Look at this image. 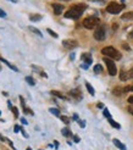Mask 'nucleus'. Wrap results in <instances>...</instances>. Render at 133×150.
<instances>
[{"label":"nucleus","mask_w":133,"mask_h":150,"mask_svg":"<svg viewBox=\"0 0 133 150\" xmlns=\"http://www.w3.org/2000/svg\"><path fill=\"white\" fill-rule=\"evenodd\" d=\"M87 9L86 4H77L75 6H72L71 9H69L65 13L66 18H72V20H77L82 16V13L84 12V10Z\"/></svg>","instance_id":"1"},{"label":"nucleus","mask_w":133,"mask_h":150,"mask_svg":"<svg viewBox=\"0 0 133 150\" xmlns=\"http://www.w3.org/2000/svg\"><path fill=\"white\" fill-rule=\"evenodd\" d=\"M101 54L104 56H109V59H114V60H120L121 54L112 47H105L101 49Z\"/></svg>","instance_id":"2"},{"label":"nucleus","mask_w":133,"mask_h":150,"mask_svg":"<svg viewBox=\"0 0 133 150\" xmlns=\"http://www.w3.org/2000/svg\"><path fill=\"white\" fill-rule=\"evenodd\" d=\"M123 7H125L123 4H119V3L112 1V3H110V4L106 6V11H108L109 13L116 15V13L121 12V10H123Z\"/></svg>","instance_id":"3"},{"label":"nucleus","mask_w":133,"mask_h":150,"mask_svg":"<svg viewBox=\"0 0 133 150\" xmlns=\"http://www.w3.org/2000/svg\"><path fill=\"white\" fill-rule=\"evenodd\" d=\"M99 23H100V20L98 17H87L83 21V26L87 29H93L97 26H99Z\"/></svg>","instance_id":"4"},{"label":"nucleus","mask_w":133,"mask_h":150,"mask_svg":"<svg viewBox=\"0 0 133 150\" xmlns=\"http://www.w3.org/2000/svg\"><path fill=\"white\" fill-rule=\"evenodd\" d=\"M104 62H105L106 66H108V71H109V74H110V76H115V74L117 73V69H116L115 62L112 61V59L105 57V59H104Z\"/></svg>","instance_id":"5"},{"label":"nucleus","mask_w":133,"mask_h":150,"mask_svg":"<svg viewBox=\"0 0 133 150\" xmlns=\"http://www.w3.org/2000/svg\"><path fill=\"white\" fill-rule=\"evenodd\" d=\"M105 27L104 26H99L97 28V31L94 32V38L97 40H104L105 39Z\"/></svg>","instance_id":"6"},{"label":"nucleus","mask_w":133,"mask_h":150,"mask_svg":"<svg viewBox=\"0 0 133 150\" xmlns=\"http://www.w3.org/2000/svg\"><path fill=\"white\" fill-rule=\"evenodd\" d=\"M62 45L65 47V48H67V49H73V48H76L78 44H77V42L76 40H69V39H66V40H64L62 42Z\"/></svg>","instance_id":"7"},{"label":"nucleus","mask_w":133,"mask_h":150,"mask_svg":"<svg viewBox=\"0 0 133 150\" xmlns=\"http://www.w3.org/2000/svg\"><path fill=\"white\" fill-rule=\"evenodd\" d=\"M120 78H121L122 81H127V79H129V78H133V67H132V69H131L128 72H121Z\"/></svg>","instance_id":"8"},{"label":"nucleus","mask_w":133,"mask_h":150,"mask_svg":"<svg viewBox=\"0 0 133 150\" xmlns=\"http://www.w3.org/2000/svg\"><path fill=\"white\" fill-rule=\"evenodd\" d=\"M81 59L83 60V61L86 62V65H91L93 62V60H92V55L89 54V52H84V54H82V56H81Z\"/></svg>","instance_id":"9"},{"label":"nucleus","mask_w":133,"mask_h":150,"mask_svg":"<svg viewBox=\"0 0 133 150\" xmlns=\"http://www.w3.org/2000/svg\"><path fill=\"white\" fill-rule=\"evenodd\" d=\"M70 95L73 96V98L77 99V100L82 99V94H81V91H79V89H72V91L70 92Z\"/></svg>","instance_id":"10"},{"label":"nucleus","mask_w":133,"mask_h":150,"mask_svg":"<svg viewBox=\"0 0 133 150\" xmlns=\"http://www.w3.org/2000/svg\"><path fill=\"white\" fill-rule=\"evenodd\" d=\"M53 9H54V13L55 15H60V13H62L64 6L61 4H53Z\"/></svg>","instance_id":"11"},{"label":"nucleus","mask_w":133,"mask_h":150,"mask_svg":"<svg viewBox=\"0 0 133 150\" xmlns=\"http://www.w3.org/2000/svg\"><path fill=\"white\" fill-rule=\"evenodd\" d=\"M0 61H1V62H4V64H5L6 66H7V67H9V69H11V70H13L15 72H18V70H17V67H15L13 65H11V64H10L9 61H7V60H5V59H3L1 56H0Z\"/></svg>","instance_id":"12"},{"label":"nucleus","mask_w":133,"mask_h":150,"mask_svg":"<svg viewBox=\"0 0 133 150\" xmlns=\"http://www.w3.org/2000/svg\"><path fill=\"white\" fill-rule=\"evenodd\" d=\"M112 142H114V144L117 146V148H119V149H121V150H127V148H126V145H125V144H122L121 143V142L119 140V139H112Z\"/></svg>","instance_id":"13"},{"label":"nucleus","mask_w":133,"mask_h":150,"mask_svg":"<svg viewBox=\"0 0 133 150\" xmlns=\"http://www.w3.org/2000/svg\"><path fill=\"white\" fill-rule=\"evenodd\" d=\"M29 31H31V32H33L34 34H37V35H38V37H40V38H42V37H43L42 32L39 31V29H38V28H35V27H32V26H29Z\"/></svg>","instance_id":"14"},{"label":"nucleus","mask_w":133,"mask_h":150,"mask_svg":"<svg viewBox=\"0 0 133 150\" xmlns=\"http://www.w3.org/2000/svg\"><path fill=\"white\" fill-rule=\"evenodd\" d=\"M109 123L111 125V126L114 127V128H116V129H120V128H121V126H120L119 123H117V122H115L112 118H109Z\"/></svg>","instance_id":"15"},{"label":"nucleus","mask_w":133,"mask_h":150,"mask_svg":"<svg viewBox=\"0 0 133 150\" xmlns=\"http://www.w3.org/2000/svg\"><path fill=\"white\" fill-rule=\"evenodd\" d=\"M40 18H42L40 15H31V16H29V20L33 21V22H35V21H39Z\"/></svg>","instance_id":"16"},{"label":"nucleus","mask_w":133,"mask_h":150,"mask_svg":"<svg viewBox=\"0 0 133 150\" xmlns=\"http://www.w3.org/2000/svg\"><path fill=\"white\" fill-rule=\"evenodd\" d=\"M122 93H125V92H123V88L117 87V88L114 89V94H115V95H120V94H122Z\"/></svg>","instance_id":"17"},{"label":"nucleus","mask_w":133,"mask_h":150,"mask_svg":"<svg viewBox=\"0 0 133 150\" xmlns=\"http://www.w3.org/2000/svg\"><path fill=\"white\" fill-rule=\"evenodd\" d=\"M51 94L55 95V96H57V98H61V99H67L65 95H62L61 93H59V92H56V91H53V92H51Z\"/></svg>","instance_id":"18"},{"label":"nucleus","mask_w":133,"mask_h":150,"mask_svg":"<svg viewBox=\"0 0 133 150\" xmlns=\"http://www.w3.org/2000/svg\"><path fill=\"white\" fill-rule=\"evenodd\" d=\"M49 111L51 112L53 115H55V116H60V111H59L57 109H54V108H50L49 109Z\"/></svg>","instance_id":"19"},{"label":"nucleus","mask_w":133,"mask_h":150,"mask_svg":"<svg viewBox=\"0 0 133 150\" xmlns=\"http://www.w3.org/2000/svg\"><path fill=\"white\" fill-rule=\"evenodd\" d=\"M86 87H87V89H88V92H89L92 95H94L95 94V92H94V88L89 84V83H86Z\"/></svg>","instance_id":"20"},{"label":"nucleus","mask_w":133,"mask_h":150,"mask_svg":"<svg viewBox=\"0 0 133 150\" xmlns=\"http://www.w3.org/2000/svg\"><path fill=\"white\" fill-rule=\"evenodd\" d=\"M94 72H95V73H100V72H103V67H101V65H95V66H94Z\"/></svg>","instance_id":"21"},{"label":"nucleus","mask_w":133,"mask_h":150,"mask_svg":"<svg viewBox=\"0 0 133 150\" xmlns=\"http://www.w3.org/2000/svg\"><path fill=\"white\" fill-rule=\"evenodd\" d=\"M61 133L64 134L65 137H69V136H71V132H70V129H69V128H62Z\"/></svg>","instance_id":"22"},{"label":"nucleus","mask_w":133,"mask_h":150,"mask_svg":"<svg viewBox=\"0 0 133 150\" xmlns=\"http://www.w3.org/2000/svg\"><path fill=\"white\" fill-rule=\"evenodd\" d=\"M26 81L28 82V84H31V86H34V84H35L34 79H33L32 77H29V76H28V77H26Z\"/></svg>","instance_id":"23"},{"label":"nucleus","mask_w":133,"mask_h":150,"mask_svg":"<svg viewBox=\"0 0 133 150\" xmlns=\"http://www.w3.org/2000/svg\"><path fill=\"white\" fill-rule=\"evenodd\" d=\"M60 118H61V121H62V122H65V123H70V117H67V116H60Z\"/></svg>","instance_id":"24"},{"label":"nucleus","mask_w":133,"mask_h":150,"mask_svg":"<svg viewBox=\"0 0 133 150\" xmlns=\"http://www.w3.org/2000/svg\"><path fill=\"white\" fill-rule=\"evenodd\" d=\"M123 92H125V93H126V92H133V86L125 87V88H123Z\"/></svg>","instance_id":"25"},{"label":"nucleus","mask_w":133,"mask_h":150,"mask_svg":"<svg viewBox=\"0 0 133 150\" xmlns=\"http://www.w3.org/2000/svg\"><path fill=\"white\" fill-rule=\"evenodd\" d=\"M11 109H12V112H13L15 117H18V110H17V108L16 106H12Z\"/></svg>","instance_id":"26"},{"label":"nucleus","mask_w":133,"mask_h":150,"mask_svg":"<svg viewBox=\"0 0 133 150\" xmlns=\"http://www.w3.org/2000/svg\"><path fill=\"white\" fill-rule=\"evenodd\" d=\"M47 31H48V33H49L50 35H53V37H54V38H57V34H56V33H55L54 31H51V29H50V28H48V29H47Z\"/></svg>","instance_id":"27"},{"label":"nucleus","mask_w":133,"mask_h":150,"mask_svg":"<svg viewBox=\"0 0 133 150\" xmlns=\"http://www.w3.org/2000/svg\"><path fill=\"white\" fill-rule=\"evenodd\" d=\"M23 112L25 114H29V115H33V111L31 109H27V108H23Z\"/></svg>","instance_id":"28"},{"label":"nucleus","mask_w":133,"mask_h":150,"mask_svg":"<svg viewBox=\"0 0 133 150\" xmlns=\"http://www.w3.org/2000/svg\"><path fill=\"white\" fill-rule=\"evenodd\" d=\"M104 116L108 117V118H111V115H110V112L108 109H104Z\"/></svg>","instance_id":"29"},{"label":"nucleus","mask_w":133,"mask_h":150,"mask_svg":"<svg viewBox=\"0 0 133 150\" xmlns=\"http://www.w3.org/2000/svg\"><path fill=\"white\" fill-rule=\"evenodd\" d=\"M78 125H79L81 127H82V128H84V127H86V122H84V121H82V120H78Z\"/></svg>","instance_id":"30"},{"label":"nucleus","mask_w":133,"mask_h":150,"mask_svg":"<svg viewBox=\"0 0 133 150\" xmlns=\"http://www.w3.org/2000/svg\"><path fill=\"white\" fill-rule=\"evenodd\" d=\"M21 129H22V127H21V126H18V125H16V126H15V132H16V133L21 132Z\"/></svg>","instance_id":"31"},{"label":"nucleus","mask_w":133,"mask_h":150,"mask_svg":"<svg viewBox=\"0 0 133 150\" xmlns=\"http://www.w3.org/2000/svg\"><path fill=\"white\" fill-rule=\"evenodd\" d=\"M0 17H6L5 11H4V10H1V9H0Z\"/></svg>","instance_id":"32"},{"label":"nucleus","mask_w":133,"mask_h":150,"mask_svg":"<svg viewBox=\"0 0 133 150\" xmlns=\"http://www.w3.org/2000/svg\"><path fill=\"white\" fill-rule=\"evenodd\" d=\"M127 111L129 112V114H131V115H133V106H132V105H131V106H128V109H127Z\"/></svg>","instance_id":"33"},{"label":"nucleus","mask_w":133,"mask_h":150,"mask_svg":"<svg viewBox=\"0 0 133 150\" xmlns=\"http://www.w3.org/2000/svg\"><path fill=\"white\" fill-rule=\"evenodd\" d=\"M73 140H75L76 143H78V142H79L81 139H79V137H78V136H73Z\"/></svg>","instance_id":"34"},{"label":"nucleus","mask_w":133,"mask_h":150,"mask_svg":"<svg viewBox=\"0 0 133 150\" xmlns=\"http://www.w3.org/2000/svg\"><path fill=\"white\" fill-rule=\"evenodd\" d=\"M21 133H22V134H23V137H26V138H28V134H27V133L25 132V129H23V128H22V129H21Z\"/></svg>","instance_id":"35"},{"label":"nucleus","mask_w":133,"mask_h":150,"mask_svg":"<svg viewBox=\"0 0 133 150\" xmlns=\"http://www.w3.org/2000/svg\"><path fill=\"white\" fill-rule=\"evenodd\" d=\"M21 122L23 123V125H27V123H28V122H27V120H26V118H23V117L21 118Z\"/></svg>","instance_id":"36"},{"label":"nucleus","mask_w":133,"mask_h":150,"mask_svg":"<svg viewBox=\"0 0 133 150\" xmlns=\"http://www.w3.org/2000/svg\"><path fill=\"white\" fill-rule=\"evenodd\" d=\"M128 103L129 104H133V95H131L129 98H128Z\"/></svg>","instance_id":"37"},{"label":"nucleus","mask_w":133,"mask_h":150,"mask_svg":"<svg viewBox=\"0 0 133 150\" xmlns=\"http://www.w3.org/2000/svg\"><path fill=\"white\" fill-rule=\"evenodd\" d=\"M92 1H97V3H101V4H104V0H92Z\"/></svg>","instance_id":"38"},{"label":"nucleus","mask_w":133,"mask_h":150,"mask_svg":"<svg viewBox=\"0 0 133 150\" xmlns=\"http://www.w3.org/2000/svg\"><path fill=\"white\" fill-rule=\"evenodd\" d=\"M98 108H100V109H101V108H104V105H103L101 103H99V104H98Z\"/></svg>","instance_id":"39"},{"label":"nucleus","mask_w":133,"mask_h":150,"mask_svg":"<svg viewBox=\"0 0 133 150\" xmlns=\"http://www.w3.org/2000/svg\"><path fill=\"white\" fill-rule=\"evenodd\" d=\"M26 150H32V149H31V148H27V149H26Z\"/></svg>","instance_id":"40"},{"label":"nucleus","mask_w":133,"mask_h":150,"mask_svg":"<svg viewBox=\"0 0 133 150\" xmlns=\"http://www.w3.org/2000/svg\"><path fill=\"white\" fill-rule=\"evenodd\" d=\"M132 37H133V31H132Z\"/></svg>","instance_id":"41"},{"label":"nucleus","mask_w":133,"mask_h":150,"mask_svg":"<svg viewBox=\"0 0 133 150\" xmlns=\"http://www.w3.org/2000/svg\"><path fill=\"white\" fill-rule=\"evenodd\" d=\"M0 115H1V111H0Z\"/></svg>","instance_id":"42"}]
</instances>
